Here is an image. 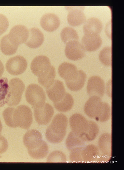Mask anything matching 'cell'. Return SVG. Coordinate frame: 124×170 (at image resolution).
I'll use <instances>...</instances> for the list:
<instances>
[{"label": "cell", "instance_id": "6da1fadb", "mask_svg": "<svg viewBox=\"0 0 124 170\" xmlns=\"http://www.w3.org/2000/svg\"><path fill=\"white\" fill-rule=\"evenodd\" d=\"M84 111L89 117L100 122L107 121L110 116L109 105L103 102L100 97L96 96L91 97L88 99L84 106Z\"/></svg>", "mask_w": 124, "mask_h": 170}, {"label": "cell", "instance_id": "7a4b0ae2", "mask_svg": "<svg viewBox=\"0 0 124 170\" xmlns=\"http://www.w3.org/2000/svg\"><path fill=\"white\" fill-rule=\"evenodd\" d=\"M68 123L66 116L62 113L56 115L45 133L47 140L52 143H58L64 138Z\"/></svg>", "mask_w": 124, "mask_h": 170}, {"label": "cell", "instance_id": "3957f363", "mask_svg": "<svg viewBox=\"0 0 124 170\" xmlns=\"http://www.w3.org/2000/svg\"><path fill=\"white\" fill-rule=\"evenodd\" d=\"M33 115L31 109L25 105H20L15 108L13 114V120L16 127L28 129L33 121Z\"/></svg>", "mask_w": 124, "mask_h": 170}, {"label": "cell", "instance_id": "277c9868", "mask_svg": "<svg viewBox=\"0 0 124 170\" xmlns=\"http://www.w3.org/2000/svg\"><path fill=\"white\" fill-rule=\"evenodd\" d=\"M9 85L7 104L10 107L16 106L21 101L25 88V84L20 79L14 78L10 80Z\"/></svg>", "mask_w": 124, "mask_h": 170}, {"label": "cell", "instance_id": "5b68a950", "mask_svg": "<svg viewBox=\"0 0 124 170\" xmlns=\"http://www.w3.org/2000/svg\"><path fill=\"white\" fill-rule=\"evenodd\" d=\"M25 96L27 102L33 108L40 106L44 103L46 96L43 89L38 85L31 84L27 87Z\"/></svg>", "mask_w": 124, "mask_h": 170}, {"label": "cell", "instance_id": "8992f818", "mask_svg": "<svg viewBox=\"0 0 124 170\" xmlns=\"http://www.w3.org/2000/svg\"><path fill=\"white\" fill-rule=\"evenodd\" d=\"M69 123L73 133L84 137L89 126V121L84 117L80 114L75 113L70 117Z\"/></svg>", "mask_w": 124, "mask_h": 170}, {"label": "cell", "instance_id": "52a82bcc", "mask_svg": "<svg viewBox=\"0 0 124 170\" xmlns=\"http://www.w3.org/2000/svg\"><path fill=\"white\" fill-rule=\"evenodd\" d=\"M27 62L22 56L17 55L9 58L6 64V71L10 74L14 76L20 75L26 70Z\"/></svg>", "mask_w": 124, "mask_h": 170}, {"label": "cell", "instance_id": "ba28073f", "mask_svg": "<svg viewBox=\"0 0 124 170\" xmlns=\"http://www.w3.org/2000/svg\"><path fill=\"white\" fill-rule=\"evenodd\" d=\"M34 108V116L38 123L41 125H47L54 113L53 107L50 104L45 103Z\"/></svg>", "mask_w": 124, "mask_h": 170}, {"label": "cell", "instance_id": "9c48e42d", "mask_svg": "<svg viewBox=\"0 0 124 170\" xmlns=\"http://www.w3.org/2000/svg\"><path fill=\"white\" fill-rule=\"evenodd\" d=\"M42 135L38 130L31 129L28 130L24 135L23 142L24 146L28 151L36 149L40 147L44 141Z\"/></svg>", "mask_w": 124, "mask_h": 170}, {"label": "cell", "instance_id": "30bf717a", "mask_svg": "<svg viewBox=\"0 0 124 170\" xmlns=\"http://www.w3.org/2000/svg\"><path fill=\"white\" fill-rule=\"evenodd\" d=\"M29 30L25 26L18 24L13 27L8 34L9 39L14 44L19 46L26 41Z\"/></svg>", "mask_w": 124, "mask_h": 170}, {"label": "cell", "instance_id": "8fae6325", "mask_svg": "<svg viewBox=\"0 0 124 170\" xmlns=\"http://www.w3.org/2000/svg\"><path fill=\"white\" fill-rule=\"evenodd\" d=\"M111 136L107 133L103 134L98 140L100 155L98 161H108L111 156Z\"/></svg>", "mask_w": 124, "mask_h": 170}, {"label": "cell", "instance_id": "7c38bea8", "mask_svg": "<svg viewBox=\"0 0 124 170\" xmlns=\"http://www.w3.org/2000/svg\"><path fill=\"white\" fill-rule=\"evenodd\" d=\"M49 59L43 55H38L32 60L31 64V69L35 75L40 76L46 73L51 66Z\"/></svg>", "mask_w": 124, "mask_h": 170}, {"label": "cell", "instance_id": "4fadbf2b", "mask_svg": "<svg viewBox=\"0 0 124 170\" xmlns=\"http://www.w3.org/2000/svg\"><path fill=\"white\" fill-rule=\"evenodd\" d=\"M65 53L66 57L68 59L77 61L84 56L85 50L78 40H73L66 44Z\"/></svg>", "mask_w": 124, "mask_h": 170}, {"label": "cell", "instance_id": "5bb4252c", "mask_svg": "<svg viewBox=\"0 0 124 170\" xmlns=\"http://www.w3.org/2000/svg\"><path fill=\"white\" fill-rule=\"evenodd\" d=\"M103 80L98 76H93L89 78L87 86V91L91 97L96 96L100 98L103 96L105 90Z\"/></svg>", "mask_w": 124, "mask_h": 170}, {"label": "cell", "instance_id": "9a60e30c", "mask_svg": "<svg viewBox=\"0 0 124 170\" xmlns=\"http://www.w3.org/2000/svg\"><path fill=\"white\" fill-rule=\"evenodd\" d=\"M46 88L48 97L53 103L60 101L66 93L63 82L58 80H55L50 86Z\"/></svg>", "mask_w": 124, "mask_h": 170}, {"label": "cell", "instance_id": "2e32d148", "mask_svg": "<svg viewBox=\"0 0 124 170\" xmlns=\"http://www.w3.org/2000/svg\"><path fill=\"white\" fill-rule=\"evenodd\" d=\"M40 24L45 30L51 32L56 30L60 24L59 18L56 15L48 13L43 15L40 20Z\"/></svg>", "mask_w": 124, "mask_h": 170}, {"label": "cell", "instance_id": "e0dca14e", "mask_svg": "<svg viewBox=\"0 0 124 170\" xmlns=\"http://www.w3.org/2000/svg\"><path fill=\"white\" fill-rule=\"evenodd\" d=\"M102 40L98 35H85L82 37L81 44L86 51L92 52L98 50L101 46Z\"/></svg>", "mask_w": 124, "mask_h": 170}, {"label": "cell", "instance_id": "ac0fdd59", "mask_svg": "<svg viewBox=\"0 0 124 170\" xmlns=\"http://www.w3.org/2000/svg\"><path fill=\"white\" fill-rule=\"evenodd\" d=\"M29 30V36L25 42V44L31 48L39 47L44 40V37L43 33L38 28L36 27L32 28Z\"/></svg>", "mask_w": 124, "mask_h": 170}, {"label": "cell", "instance_id": "d6986e66", "mask_svg": "<svg viewBox=\"0 0 124 170\" xmlns=\"http://www.w3.org/2000/svg\"><path fill=\"white\" fill-rule=\"evenodd\" d=\"M103 24L101 21L95 17H91L86 20L83 26L85 35H98L102 29Z\"/></svg>", "mask_w": 124, "mask_h": 170}, {"label": "cell", "instance_id": "ffe728a7", "mask_svg": "<svg viewBox=\"0 0 124 170\" xmlns=\"http://www.w3.org/2000/svg\"><path fill=\"white\" fill-rule=\"evenodd\" d=\"M100 155L98 148L93 144L83 146L81 153L82 162H90L97 161Z\"/></svg>", "mask_w": 124, "mask_h": 170}, {"label": "cell", "instance_id": "44dd1931", "mask_svg": "<svg viewBox=\"0 0 124 170\" xmlns=\"http://www.w3.org/2000/svg\"><path fill=\"white\" fill-rule=\"evenodd\" d=\"M58 71L60 76L66 81L74 78L76 75L78 70L74 64L64 62L59 66Z\"/></svg>", "mask_w": 124, "mask_h": 170}, {"label": "cell", "instance_id": "7402d4cb", "mask_svg": "<svg viewBox=\"0 0 124 170\" xmlns=\"http://www.w3.org/2000/svg\"><path fill=\"white\" fill-rule=\"evenodd\" d=\"M86 78V73L81 70H78L76 75L72 79L65 81L68 88L73 91L81 90L83 86Z\"/></svg>", "mask_w": 124, "mask_h": 170}, {"label": "cell", "instance_id": "603a6c76", "mask_svg": "<svg viewBox=\"0 0 124 170\" xmlns=\"http://www.w3.org/2000/svg\"><path fill=\"white\" fill-rule=\"evenodd\" d=\"M86 16L81 9L78 8L71 9L67 16L68 23L73 26L80 25L86 20Z\"/></svg>", "mask_w": 124, "mask_h": 170}, {"label": "cell", "instance_id": "cb8c5ba5", "mask_svg": "<svg viewBox=\"0 0 124 170\" xmlns=\"http://www.w3.org/2000/svg\"><path fill=\"white\" fill-rule=\"evenodd\" d=\"M74 100L72 96L66 93L60 101L53 103L55 108L58 111L66 112L69 111L73 107Z\"/></svg>", "mask_w": 124, "mask_h": 170}, {"label": "cell", "instance_id": "d4e9b609", "mask_svg": "<svg viewBox=\"0 0 124 170\" xmlns=\"http://www.w3.org/2000/svg\"><path fill=\"white\" fill-rule=\"evenodd\" d=\"M86 141L84 137L76 135L71 131L66 139V145L68 150L71 151L76 147L83 146Z\"/></svg>", "mask_w": 124, "mask_h": 170}, {"label": "cell", "instance_id": "484cf974", "mask_svg": "<svg viewBox=\"0 0 124 170\" xmlns=\"http://www.w3.org/2000/svg\"><path fill=\"white\" fill-rule=\"evenodd\" d=\"M18 46L11 42L9 39L8 34L4 36L1 40L0 50L5 55H11L15 53Z\"/></svg>", "mask_w": 124, "mask_h": 170}, {"label": "cell", "instance_id": "4316f807", "mask_svg": "<svg viewBox=\"0 0 124 170\" xmlns=\"http://www.w3.org/2000/svg\"><path fill=\"white\" fill-rule=\"evenodd\" d=\"M56 71L55 68L51 66L49 70L43 75L38 77V81L42 86L47 88L50 86L55 81Z\"/></svg>", "mask_w": 124, "mask_h": 170}, {"label": "cell", "instance_id": "83f0119b", "mask_svg": "<svg viewBox=\"0 0 124 170\" xmlns=\"http://www.w3.org/2000/svg\"><path fill=\"white\" fill-rule=\"evenodd\" d=\"M61 36L62 41L66 44L73 40H78L79 36L77 32L69 27L64 28L61 32Z\"/></svg>", "mask_w": 124, "mask_h": 170}, {"label": "cell", "instance_id": "f1b7e54d", "mask_svg": "<svg viewBox=\"0 0 124 170\" xmlns=\"http://www.w3.org/2000/svg\"><path fill=\"white\" fill-rule=\"evenodd\" d=\"M8 81L6 77L0 78V108L7 103L9 91Z\"/></svg>", "mask_w": 124, "mask_h": 170}, {"label": "cell", "instance_id": "f546056e", "mask_svg": "<svg viewBox=\"0 0 124 170\" xmlns=\"http://www.w3.org/2000/svg\"><path fill=\"white\" fill-rule=\"evenodd\" d=\"M48 152V146L44 141L43 144L37 149L28 151L29 155L32 158L36 159H40L45 157Z\"/></svg>", "mask_w": 124, "mask_h": 170}, {"label": "cell", "instance_id": "4dcf8cb0", "mask_svg": "<svg viewBox=\"0 0 124 170\" xmlns=\"http://www.w3.org/2000/svg\"><path fill=\"white\" fill-rule=\"evenodd\" d=\"M112 48L106 47L102 49L99 54V59L101 63L105 66H110L112 64Z\"/></svg>", "mask_w": 124, "mask_h": 170}, {"label": "cell", "instance_id": "1f68e13d", "mask_svg": "<svg viewBox=\"0 0 124 170\" xmlns=\"http://www.w3.org/2000/svg\"><path fill=\"white\" fill-rule=\"evenodd\" d=\"M88 129L84 135L87 141H91L97 137L99 133V128L97 124L93 121H89Z\"/></svg>", "mask_w": 124, "mask_h": 170}, {"label": "cell", "instance_id": "d6a6232c", "mask_svg": "<svg viewBox=\"0 0 124 170\" xmlns=\"http://www.w3.org/2000/svg\"><path fill=\"white\" fill-rule=\"evenodd\" d=\"M47 162H66V155L62 152L55 151L51 152L48 155Z\"/></svg>", "mask_w": 124, "mask_h": 170}, {"label": "cell", "instance_id": "836d02e7", "mask_svg": "<svg viewBox=\"0 0 124 170\" xmlns=\"http://www.w3.org/2000/svg\"><path fill=\"white\" fill-rule=\"evenodd\" d=\"M15 108L8 107L3 111L2 115L6 124L9 127L15 128L13 120V114Z\"/></svg>", "mask_w": 124, "mask_h": 170}, {"label": "cell", "instance_id": "e575fe53", "mask_svg": "<svg viewBox=\"0 0 124 170\" xmlns=\"http://www.w3.org/2000/svg\"><path fill=\"white\" fill-rule=\"evenodd\" d=\"M9 22L7 17L0 14V35L4 33L7 29Z\"/></svg>", "mask_w": 124, "mask_h": 170}, {"label": "cell", "instance_id": "d590c367", "mask_svg": "<svg viewBox=\"0 0 124 170\" xmlns=\"http://www.w3.org/2000/svg\"><path fill=\"white\" fill-rule=\"evenodd\" d=\"M8 142L7 140L0 135V154L4 153L8 147Z\"/></svg>", "mask_w": 124, "mask_h": 170}, {"label": "cell", "instance_id": "8d00e7d4", "mask_svg": "<svg viewBox=\"0 0 124 170\" xmlns=\"http://www.w3.org/2000/svg\"><path fill=\"white\" fill-rule=\"evenodd\" d=\"M4 71V66L1 61L0 60V78L2 76Z\"/></svg>", "mask_w": 124, "mask_h": 170}, {"label": "cell", "instance_id": "74e56055", "mask_svg": "<svg viewBox=\"0 0 124 170\" xmlns=\"http://www.w3.org/2000/svg\"><path fill=\"white\" fill-rule=\"evenodd\" d=\"M2 128V125L0 119V135L1 134Z\"/></svg>", "mask_w": 124, "mask_h": 170}]
</instances>
